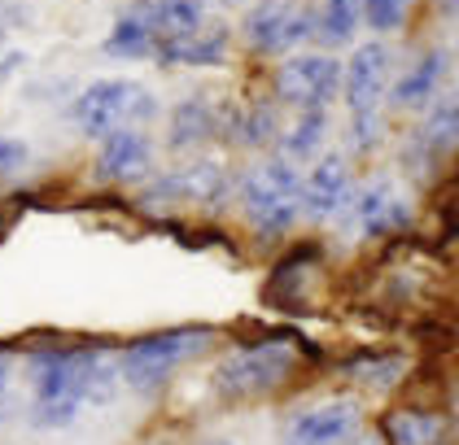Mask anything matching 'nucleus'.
Wrapping results in <instances>:
<instances>
[{
    "label": "nucleus",
    "mask_w": 459,
    "mask_h": 445,
    "mask_svg": "<svg viewBox=\"0 0 459 445\" xmlns=\"http://www.w3.org/2000/svg\"><path fill=\"white\" fill-rule=\"evenodd\" d=\"M31 376V419L39 428H66L74 424L83 406H101L114 398L118 384V358H109V349H36L27 363Z\"/></svg>",
    "instance_id": "nucleus-1"
},
{
    "label": "nucleus",
    "mask_w": 459,
    "mask_h": 445,
    "mask_svg": "<svg viewBox=\"0 0 459 445\" xmlns=\"http://www.w3.org/2000/svg\"><path fill=\"white\" fill-rule=\"evenodd\" d=\"M241 210L258 236H284L302 218V171L272 158L241 179Z\"/></svg>",
    "instance_id": "nucleus-2"
},
{
    "label": "nucleus",
    "mask_w": 459,
    "mask_h": 445,
    "mask_svg": "<svg viewBox=\"0 0 459 445\" xmlns=\"http://www.w3.org/2000/svg\"><path fill=\"white\" fill-rule=\"evenodd\" d=\"M214 345V328H167V332H153V337H141L136 345H127L118 354V376L127 389H158L176 376L184 363L202 358Z\"/></svg>",
    "instance_id": "nucleus-3"
},
{
    "label": "nucleus",
    "mask_w": 459,
    "mask_h": 445,
    "mask_svg": "<svg viewBox=\"0 0 459 445\" xmlns=\"http://www.w3.org/2000/svg\"><path fill=\"white\" fill-rule=\"evenodd\" d=\"M153 114L158 101L136 79H92L71 105V123L88 140H101L123 127H144Z\"/></svg>",
    "instance_id": "nucleus-4"
},
{
    "label": "nucleus",
    "mask_w": 459,
    "mask_h": 445,
    "mask_svg": "<svg viewBox=\"0 0 459 445\" xmlns=\"http://www.w3.org/2000/svg\"><path fill=\"white\" fill-rule=\"evenodd\" d=\"M293 367H298V349L289 341H258L249 349H237L232 358H223L214 367V389L228 402L267 398L293 376Z\"/></svg>",
    "instance_id": "nucleus-5"
},
{
    "label": "nucleus",
    "mask_w": 459,
    "mask_h": 445,
    "mask_svg": "<svg viewBox=\"0 0 459 445\" xmlns=\"http://www.w3.org/2000/svg\"><path fill=\"white\" fill-rule=\"evenodd\" d=\"M228 197H232L228 167H219L214 158H197L167 175H153L136 201L144 210H219Z\"/></svg>",
    "instance_id": "nucleus-6"
},
{
    "label": "nucleus",
    "mask_w": 459,
    "mask_h": 445,
    "mask_svg": "<svg viewBox=\"0 0 459 445\" xmlns=\"http://www.w3.org/2000/svg\"><path fill=\"white\" fill-rule=\"evenodd\" d=\"M241 35L258 53H289L316 35V13L298 0H254L241 22Z\"/></svg>",
    "instance_id": "nucleus-7"
},
{
    "label": "nucleus",
    "mask_w": 459,
    "mask_h": 445,
    "mask_svg": "<svg viewBox=\"0 0 459 445\" xmlns=\"http://www.w3.org/2000/svg\"><path fill=\"white\" fill-rule=\"evenodd\" d=\"M342 66L333 53H293L276 70V97L298 109H328V101L342 92Z\"/></svg>",
    "instance_id": "nucleus-8"
},
{
    "label": "nucleus",
    "mask_w": 459,
    "mask_h": 445,
    "mask_svg": "<svg viewBox=\"0 0 459 445\" xmlns=\"http://www.w3.org/2000/svg\"><path fill=\"white\" fill-rule=\"evenodd\" d=\"M342 218H346V227L354 236L363 240L394 236V232H403L411 223V201H407V193L394 179H372V184L354 188L351 206L342 210Z\"/></svg>",
    "instance_id": "nucleus-9"
},
{
    "label": "nucleus",
    "mask_w": 459,
    "mask_h": 445,
    "mask_svg": "<svg viewBox=\"0 0 459 445\" xmlns=\"http://www.w3.org/2000/svg\"><path fill=\"white\" fill-rule=\"evenodd\" d=\"M363 424V411L354 398H333V402H316L307 411H298L281 432V445H342L351 441Z\"/></svg>",
    "instance_id": "nucleus-10"
},
{
    "label": "nucleus",
    "mask_w": 459,
    "mask_h": 445,
    "mask_svg": "<svg viewBox=\"0 0 459 445\" xmlns=\"http://www.w3.org/2000/svg\"><path fill=\"white\" fill-rule=\"evenodd\" d=\"M455 149H459V88H446L437 101L424 109L416 136L403 149V162H411V171H429Z\"/></svg>",
    "instance_id": "nucleus-11"
},
{
    "label": "nucleus",
    "mask_w": 459,
    "mask_h": 445,
    "mask_svg": "<svg viewBox=\"0 0 459 445\" xmlns=\"http://www.w3.org/2000/svg\"><path fill=\"white\" fill-rule=\"evenodd\" d=\"M389 70H394V53L381 39L359 44L351 62L342 66V97L351 105V114H377L389 92Z\"/></svg>",
    "instance_id": "nucleus-12"
},
{
    "label": "nucleus",
    "mask_w": 459,
    "mask_h": 445,
    "mask_svg": "<svg viewBox=\"0 0 459 445\" xmlns=\"http://www.w3.org/2000/svg\"><path fill=\"white\" fill-rule=\"evenodd\" d=\"M92 175L101 184H149L153 179V140L141 127H123L97 140V167Z\"/></svg>",
    "instance_id": "nucleus-13"
},
{
    "label": "nucleus",
    "mask_w": 459,
    "mask_h": 445,
    "mask_svg": "<svg viewBox=\"0 0 459 445\" xmlns=\"http://www.w3.org/2000/svg\"><path fill=\"white\" fill-rule=\"evenodd\" d=\"M351 197H354L351 162L342 153H324L302 179V218H319V223L324 218H342Z\"/></svg>",
    "instance_id": "nucleus-14"
},
{
    "label": "nucleus",
    "mask_w": 459,
    "mask_h": 445,
    "mask_svg": "<svg viewBox=\"0 0 459 445\" xmlns=\"http://www.w3.org/2000/svg\"><path fill=\"white\" fill-rule=\"evenodd\" d=\"M123 13H132L136 27L149 35L153 57H158L162 44H171L179 35L197 31V27L206 22V4H202V0H136V4H127Z\"/></svg>",
    "instance_id": "nucleus-15"
},
{
    "label": "nucleus",
    "mask_w": 459,
    "mask_h": 445,
    "mask_svg": "<svg viewBox=\"0 0 459 445\" xmlns=\"http://www.w3.org/2000/svg\"><path fill=\"white\" fill-rule=\"evenodd\" d=\"M446 79H451V53L446 48H429L394 79L389 105L394 109H429L446 92Z\"/></svg>",
    "instance_id": "nucleus-16"
},
{
    "label": "nucleus",
    "mask_w": 459,
    "mask_h": 445,
    "mask_svg": "<svg viewBox=\"0 0 459 445\" xmlns=\"http://www.w3.org/2000/svg\"><path fill=\"white\" fill-rule=\"evenodd\" d=\"M228 44H232L228 27L202 22L197 31L162 44V48H158V66H223V62H228Z\"/></svg>",
    "instance_id": "nucleus-17"
},
{
    "label": "nucleus",
    "mask_w": 459,
    "mask_h": 445,
    "mask_svg": "<svg viewBox=\"0 0 459 445\" xmlns=\"http://www.w3.org/2000/svg\"><path fill=\"white\" fill-rule=\"evenodd\" d=\"M214 132H223V109L211 97H188V101H179L171 109V136H167V144L171 149H197Z\"/></svg>",
    "instance_id": "nucleus-18"
},
{
    "label": "nucleus",
    "mask_w": 459,
    "mask_h": 445,
    "mask_svg": "<svg viewBox=\"0 0 459 445\" xmlns=\"http://www.w3.org/2000/svg\"><path fill=\"white\" fill-rule=\"evenodd\" d=\"M385 441L389 445H446L451 441V424H446V415L437 411L403 406V411L385 415Z\"/></svg>",
    "instance_id": "nucleus-19"
},
{
    "label": "nucleus",
    "mask_w": 459,
    "mask_h": 445,
    "mask_svg": "<svg viewBox=\"0 0 459 445\" xmlns=\"http://www.w3.org/2000/svg\"><path fill=\"white\" fill-rule=\"evenodd\" d=\"M324 140H328V109H302L293 118V127L281 136V158L293 167H307L319 158Z\"/></svg>",
    "instance_id": "nucleus-20"
},
{
    "label": "nucleus",
    "mask_w": 459,
    "mask_h": 445,
    "mask_svg": "<svg viewBox=\"0 0 459 445\" xmlns=\"http://www.w3.org/2000/svg\"><path fill=\"white\" fill-rule=\"evenodd\" d=\"M359 22H363V0H324L316 13L319 44H328V48L351 44L354 31H359Z\"/></svg>",
    "instance_id": "nucleus-21"
},
{
    "label": "nucleus",
    "mask_w": 459,
    "mask_h": 445,
    "mask_svg": "<svg viewBox=\"0 0 459 445\" xmlns=\"http://www.w3.org/2000/svg\"><path fill=\"white\" fill-rule=\"evenodd\" d=\"M346 376L363 389H394L407 376V358L403 354H372V358H354L346 363Z\"/></svg>",
    "instance_id": "nucleus-22"
},
{
    "label": "nucleus",
    "mask_w": 459,
    "mask_h": 445,
    "mask_svg": "<svg viewBox=\"0 0 459 445\" xmlns=\"http://www.w3.org/2000/svg\"><path fill=\"white\" fill-rule=\"evenodd\" d=\"M407 13H411V0H363V22L381 35L398 31L407 22Z\"/></svg>",
    "instance_id": "nucleus-23"
},
{
    "label": "nucleus",
    "mask_w": 459,
    "mask_h": 445,
    "mask_svg": "<svg viewBox=\"0 0 459 445\" xmlns=\"http://www.w3.org/2000/svg\"><path fill=\"white\" fill-rule=\"evenodd\" d=\"M237 132H241L246 144H267V140H276V114L267 105H258L246 118H237Z\"/></svg>",
    "instance_id": "nucleus-24"
},
{
    "label": "nucleus",
    "mask_w": 459,
    "mask_h": 445,
    "mask_svg": "<svg viewBox=\"0 0 459 445\" xmlns=\"http://www.w3.org/2000/svg\"><path fill=\"white\" fill-rule=\"evenodd\" d=\"M27 144L13 136H0V179H13V175L27 171Z\"/></svg>",
    "instance_id": "nucleus-25"
},
{
    "label": "nucleus",
    "mask_w": 459,
    "mask_h": 445,
    "mask_svg": "<svg viewBox=\"0 0 459 445\" xmlns=\"http://www.w3.org/2000/svg\"><path fill=\"white\" fill-rule=\"evenodd\" d=\"M13 66H18V53L4 44V27H0V79H4V74H9Z\"/></svg>",
    "instance_id": "nucleus-26"
},
{
    "label": "nucleus",
    "mask_w": 459,
    "mask_h": 445,
    "mask_svg": "<svg viewBox=\"0 0 459 445\" xmlns=\"http://www.w3.org/2000/svg\"><path fill=\"white\" fill-rule=\"evenodd\" d=\"M9 372H13V363H9V354H0V398L9 389Z\"/></svg>",
    "instance_id": "nucleus-27"
},
{
    "label": "nucleus",
    "mask_w": 459,
    "mask_h": 445,
    "mask_svg": "<svg viewBox=\"0 0 459 445\" xmlns=\"http://www.w3.org/2000/svg\"><path fill=\"white\" fill-rule=\"evenodd\" d=\"M342 445H385V441H381V437H359V432H354L351 441H342Z\"/></svg>",
    "instance_id": "nucleus-28"
},
{
    "label": "nucleus",
    "mask_w": 459,
    "mask_h": 445,
    "mask_svg": "<svg viewBox=\"0 0 459 445\" xmlns=\"http://www.w3.org/2000/svg\"><path fill=\"white\" fill-rule=\"evenodd\" d=\"M437 4H442L446 13H455V9H459V0H437Z\"/></svg>",
    "instance_id": "nucleus-29"
},
{
    "label": "nucleus",
    "mask_w": 459,
    "mask_h": 445,
    "mask_svg": "<svg viewBox=\"0 0 459 445\" xmlns=\"http://www.w3.org/2000/svg\"><path fill=\"white\" fill-rule=\"evenodd\" d=\"M206 445H232V441H206Z\"/></svg>",
    "instance_id": "nucleus-30"
}]
</instances>
